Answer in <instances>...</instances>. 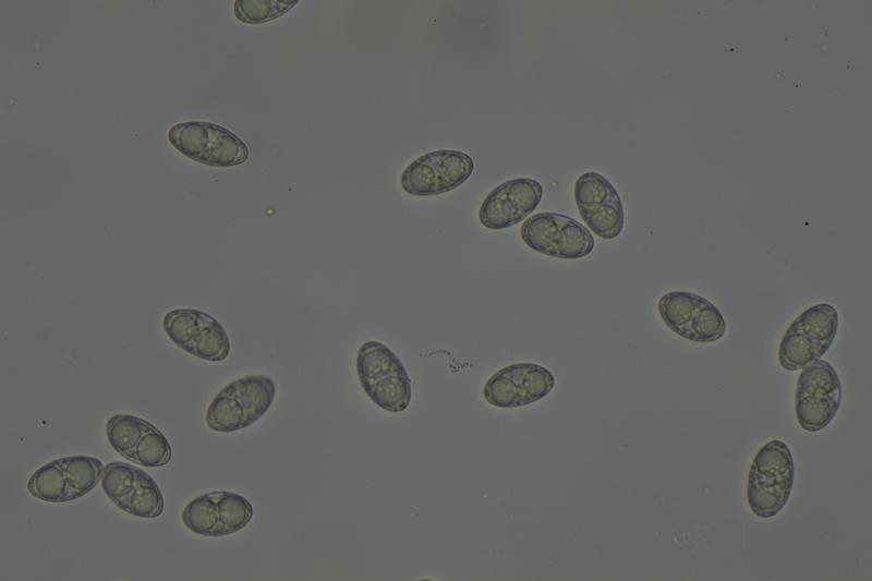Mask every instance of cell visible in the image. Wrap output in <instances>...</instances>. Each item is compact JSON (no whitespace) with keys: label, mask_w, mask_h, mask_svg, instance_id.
Wrapping results in <instances>:
<instances>
[{"label":"cell","mask_w":872,"mask_h":581,"mask_svg":"<svg viewBox=\"0 0 872 581\" xmlns=\"http://www.w3.org/2000/svg\"><path fill=\"white\" fill-rule=\"evenodd\" d=\"M254 509L245 497L226 491L210 492L192 499L183 509V524L207 537L231 535L252 520Z\"/></svg>","instance_id":"obj_12"},{"label":"cell","mask_w":872,"mask_h":581,"mask_svg":"<svg viewBox=\"0 0 872 581\" xmlns=\"http://www.w3.org/2000/svg\"><path fill=\"white\" fill-rule=\"evenodd\" d=\"M554 374L536 363H514L493 374L483 387L484 399L497 408H519L545 398L555 387Z\"/></svg>","instance_id":"obj_15"},{"label":"cell","mask_w":872,"mask_h":581,"mask_svg":"<svg viewBox=\"0 0 872 581\" xmlns=\"http://www.w3.org/2000/svg\"><path fill=\"white\" fill-rule=\"evenodd\" d=\"M574 201L581 218L592 232L604 240L617 238L625 226L622 201L603 174L589 171L574 184Z\"/></svg>","instance_id":"obj_16"},{"label":"cell","mask_w":872,"mask_h":581,"mask_svg":"<svg viewBox=\"0 0 872 581\" xmlns=\"http://www.w3.org/2000/svg\"><path fill=\"white\" fill-rule=\"evenodd\" d=\"M276 396L274 379L264 374L242 376L226 385L209 403L205 422L217 433L246 428L264 416Z\"/></svg>","instance_id":"obj_2"},{"label":"cell","mask_w":872,"mask_h":581,"mask_svg":"<svg viewBox=\"0 0 872 581\" xmlns=\"http://www.w3.org/2000/svg\"><path fill=\"white\" fill-rule=\"evenodd\" d=\"M542 184L532 178H514L494 187L479 210L482 226L502 230L523 221L540 205Z\"/></svg>","instance_id":"obj_17"},{"label":"cell","mask_w":872,"mask_h":581,"mask_svg":"<svg viewBox=\"0 0 872 581\" xmlns=\"http://www.w3.org/2000/svg\"><path fill=\"white\" fill-rule=\"evenodd\" d=\"M520 234L530 249L553 258H583L595 245L585 226L572 217L553 211L529 217L523 221Z\"/></svg>","instance_id":"obj_8"},{"label":"cell","mask_w":872,"mask_h":581,"mask_svg":"<svg viewBox=\"0 0 872 581\" xmlns=\"http://www.w3.org/2000/svg\"><path fill=\"white\" fill-rule=\"evenodd\" d=\"M474 161L467 153L438 149L426 153L403 170L400 184L413 196H435L463 184L473 173Z\"/></svg>","instance_id":"obj_11"},{"label":"cell","mask_w":872,"mask_h":581,"mask_svg":"<svg viewBox=\"0 0 872 581\" xmlns=\"http://www.w3.org/2000/svg\"><path fill=\"white\" fill-rule=\"evenodd\" d=\"M102 462L90 456H70L37 469L27 482L28 493L46 503H68L83 497L101 481Z\"/></svg>","instance_id":"obj_7"},{"label":"cell","mask_w":872,"mask_h":581,"mask_svg":"<svg viewBox=\"0 0 872 581\" xmlns=\"http://www.w3.org/2000/svg\"><path fill=\"white\" fill-rule=\"evenodd\" d=\"M795 461L780 439L765 443L753 457L747 480V503L754 516L773 518L787 505L795 482Z\"/></svg>","instance_id":"obj_1"},{"label":"cell","mask_w":872,"mask_h":581,"mask_svg":"<svg viewBox=\"0 0 872 581\" xmlns=\"http://www.w3.org/2000/svg\"><path fill=\"white\" fill-rule=\"evenodd\" d=\"M168 140L185 157L211 167H234L249 158V148L237 134L207 121L177 123Z\"/></svg>","instance_id":"obj_5"},{"label":"cell","mask_w":872,"mask_h":581,"mask_svg":"<svg viewBox=\"0 0 872 581\" xmlns=\"http://www.w3.org/2000/svg\"><path fill=\"white\" fill-rule=\"evenodd\" d=\"M101 487L122 511L138 518H158L165 509L164 495L155 480L142 469L114 461L105 465Z\"/></svg>","instance_id":"obj_13"},{"label":"cell","mask_w":872,"mask_h":581,"mask_svg":"<svg viewBox=\"0 0 872 581\" xmlns=\"http://www.w3.org/2000/svg\"><path fill=\"white\" fill-rule=\"evenodd\" d=\"M296 3H299L296 0H237L233 13L242 23L262 24L284 15Z\"/></svg>","instance_id":"obj_18"},{"label":"cell","mask_w":872,"mask_h":581,"mask_svg":"<svg viewBox=\"0 0 872 581\" xmlns=\"http://www.w3.org/2000/svg\"><path fill=\"white\" fill-rule=\"evenodd\" d=\"M658 314L673 332L698 343H711L724 337L727 325L717 306L688 291H669L657 303Z\"/></svg>","instance_id":"obj_9"},{"label":"cell","mask_w":872,"mask_h":581,"mask_svg":"<svg viewBox=\"0 0 872 581\" xmlns=\"http://www.w3.org/2000/svg\"><path fill=\"white\" fill-rule=\"evenodd\" d=\"M168 338L197 359L222 362L231 351L229 336L214 316L190 307L174 308L162 318Z\"/></svg>","instance_id":"obj_10"},{"label":"cell","mask_w":872,"mask_h":581,"mask_svg":"<svg viewBox=\"0 0 872 581\" xmlns=\"http://www.w3.org/2000/svg\"><path fill=\"white\" fill-rule=\"evenodd\" d=\"M356 373L361 387L379 408L401 413L412 399V383L397 354L385 343L368 340L356 354Z\"/></svg>","instance_id":"obj_3"},{"label":"cell","mask_w":872,"mask_h":581,"mask_svg":"<svg viewBox=\"0 0 872 581\" xmlns=\"http://www.w3.org/2000/svg\"><path fill=\"white\" fill-rule=\"evenodd\" d=\"M110 446L125 459L148 468L169 463L172 449L162 432L150 422L131 414H116L106 424Z\"/></svg>","instance_id":"obj_14"},{"label":"cell","mask_w":872,"mask_h":581,"mask_svg":"<svg viewBox=\"0 0 872 581\" xmlns=\"http://www.w3.org/2000/svg\"><path fill=\"white\" fill-rule=\"evenodd\" d=\"M839 315L829 303H818L801 314L785 330L778 346V363L787 371L802 370L821 359L837 335Z\"/></svg>","instance_id":"obj_4"},{"label":"cell","mask_w":872,"mask_h":581,"mask_svg":"<svg viewBox=\"0 0 872 581\" xmlns=\"http://www.w3.org/2000/svg\"><path fill=\"white\" fill-rule=\"evenodd\" d=\"M841 398V382L834 366L821 359L809 363L799 375L795 392L799 426L809 433L822 431L836 416Z\"/></svg>","instance_id":"obj_6"}]
</instances>
